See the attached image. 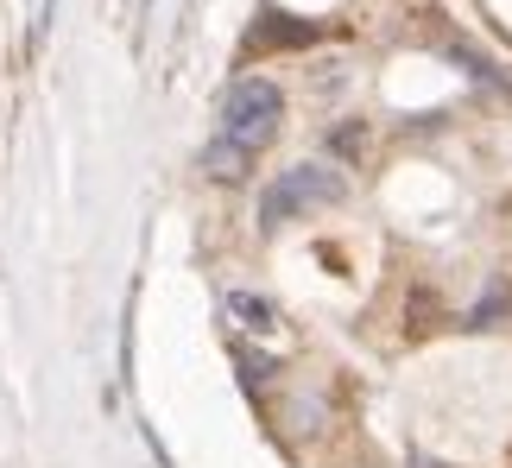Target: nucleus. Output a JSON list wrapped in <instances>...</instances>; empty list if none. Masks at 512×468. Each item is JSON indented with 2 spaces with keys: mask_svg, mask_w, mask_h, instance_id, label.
<instances>
[{
  "mask_svg": "<svg viewBox=\"0 0 512 468\" xmlns=\"http://www.w3.org/2000/svg\"><path fill=\"white\" fill-rule=\"evenodd\" d=\"M279 121H285V95L272 89L266 76H241L222 102V146L260 159V152L279 140Z\"/></svg>",
  "mask_w": 512,
  "mask_h": 468,
  "instance_id": "nucleus-1",
  "label": "nucleus"
},
{
  "mask_svg": "<svg viewBox=\"0 0 512 468\" xmlns=\"http://www.w3.org/2000/svg\"><path fill=\"white\" fill-rule=\"evenodd\" d=\"M342 197H348L342 171H329V165H291V171H279V184L260 197V222L279 228V222H291V216L329 209V203H342Z\"/></svg>",
  "mask_w": 512,
  "mask_h": 468,
  "instance_id": "nucleus-2",
  "label": "nucleus"
},
{
  "mask_svg": "<svg viewBox=\"0 0 512 468\" xmlns=\"http://www.w3.org/2000/svg\"><path fill=\"white\" fill-rule=\"evenodd\" d=\"M222 304H228V317L241 323V329H253V336H266V329L279 323V310H272L266 298H253V291H228Z\"/></svg>",
  "mask_w": 512,
  "mask_h": 468,
  "instance_id": "nucleus-3",
  "label": "nucleus"
},
{
  "mask_svg": "<svg viewBox=\"0 0 512 468\" xmlns=\"http://www.w3.org/2000/svg\"><path fill=\"white\" fill-rule=\"evenodd\" d=\"M247 165H253L247 152H234V146H222V140L203 152V171H209L215 184H241V178H247Z\"/></svg>",
  "mask_w": 512,
  "mask_h": 468,
  "instance_id": "nucleus-4",
  "label": "nucleus"
},
{
  "mask_svg": "<svg viewBox=\"0 0 512 468\" xmlns=\"http://www.w3.org/2000/svg\"><path fill=\"white\" fill-rule=\"evenodd\" d=\"M418 468H437V462H418Z\"/></svg>",
  "mask_w": 512,
  "mask_h": 468,
  "instance_id": "nucleus-5",
  "label": "nucleus"
}]
</instances>
